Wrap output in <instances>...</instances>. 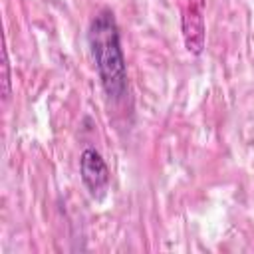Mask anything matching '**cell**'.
Here are the masks:
<instances>
[{
    "label": "cell",
    "instance_id": "6da1fadb",
    "mask_svg": "<svg viewBox=\"0 0 254 254\" xmlns=\"http://www.w3.org/2000/svg\"><path fill=\"white\" fill-rule=\"evenodd\" d=\"M87 44L105 93L115 101L121 99L127 91V64L121 50L119 28L109 8L99 10L91 20Z\"/></svg>",
    "mask_w": 254,
    "mask_h": 254
},
{
    "label": "cell",
    "instance_id": "7a4b0ae2",
    "mask_svg": "<svg viewBox=\"0 0 254 254\" xmlns=\"http://www.w3.org/2000/svg\"><path fill=\"white\" fill-rule=\"evenodd\" d=\"M79 175L81 181L85 185V189L89 190V194L95 200H101L109 189V167L103 161V157L99 155V151H95L93 147H87L81 151L79 157Z\"/></svg>",
    "mask_w": 254,
    "mask_h": 254
},
{
    "label": "cell",
    "instance_id": "3957f363",
    "mask_svg": "<svg viewBox=\"0 0 254 254\" xmlns=\"http://www.w3.org/2000/svg\"><path fill=\"white\" fill-rule=\"evenodd\" d=\"M202 0H179L183 12V36L189 52L198 56L204 48V18Z\"/></svg>",
    "mask_w": 254,
    "mask_h": 254
},
{
    "label": "cell",
    "instance_id": "277c9868",
    "mask_svg": "<svg viewBox=\"0 0 254 254\" xmlns=\"http://www.w3.org/2000/svg\"><path fill=\"white\" fill-rule=\"evenodd\" d=\"M10 95V75H8V58H6V50H4V97Z\"/></svg>",
    "mask_w": 254,
    "mask_h": 254
}]
</instances>
